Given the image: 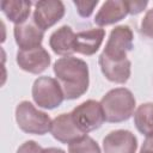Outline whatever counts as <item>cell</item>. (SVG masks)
I'll return each instance as SVG.
<instances>
[{"label": "cell", "mask_w": 153, "mask_h": 153, "mask_svg": "<svg viewBox=\"0 0 153 153\" xmlns=\"http://www.w3.org/2000/svg\"><path fill=\"white\" fill-rule=\"evenodd\" d=\"M53 71L61 85L65 99H78L88 90L90 72L84 60L74 56L60 57L54 62Z\"/></svg>", "instance_id": "1"}, {"label": "cell", "mask_w": 153, "mask_h": 153, "mask_svg": "<svg viewBox=\"0 0 153 153\" xmlns=\"http://www.w3.org/2000/svg\"><path fill=\"white\" fill-rule=\"evenodd\" d=\"M100 105L105 122L121 123L134 115L136 100L130 90L126 87H116L103 96Z\"/></svg>", "instance_id": "2"}, {"label": "cell", "mask_w": 153, "mask_h": 153, "mask_svg": "<svg viewBox=\"0 0 153 153\" xmlns=\"http://www.w3.org/2000/svg\"><path fill=\"white\" fill-rule=\"evenodd\" d=\"M16 122L22 131L32 135L47 134L50 131L53 123L47 112L38 110L29 100H23L17 105Z\"/></svg>", "instance_id": "3"}, {"label": "cell", "mask_w": 153, "mask_h": 153, "mask_svg": "<svg viewBox=\"0 0 153 153\" xmlns=\"http://www.w3.org/2000/svg\"><path fill=\"white\" fill-rule=\"evenodd\" d=\"M31 94L36 105L47 110L59 108L65 100V94L60 82L47 75L39 76L33 81Z\"/></svg>", "instance_id": "4"}, {"label": "cell", "mask_w": 153, "mask_h": 153, "mask_svg": "<svg viewBox=\"0 0 153 153\" xmlns=\"http://www.w3.org/2000/svg\"><path fill=\"white\" fill-rule=\"evenodd\" d=\"M71 114L78 129L86 135L96 129H99L105 121L100 102L93 99L82 102L75 106Z\"/></svg>", "instance_id": "5"}, {"label": "cell", "mask_w": 153, "mask_h": 153, "mask_svg": "<svg viewBox=\"0 0 153 153\" xmlns=\"http://www.w3.org/2000/svg\"><path fill=\"white\" fill-rule=\"evenodd\" d=\"M134 33L128 25L115 26L105 43L102 54L111 61L127 60V54L133 49Z\"/></svg>", "instance_id": "6"}, {"label": "cell", "mask_w": 153, "mask_h": 153, "mask_svg": "<svg viewBox=\"0 0 153 153\" xmlns=\"http://www.w3.org/2000/svg\"><path fill=\"white\" fill-rule=\"evenodd\" d=\"M66 8L61 0H41L35 2L33 23L43 31L54 26L65 16Z\"/></svg>", "instance_id": "7"}, {"label": "cell", "mask_w": 153, "mask_h": 153, "mask_svg": "<svg viewBox=\"0 0 153 153\" xmlns=\"http://www.w3.org/2000/svg\"><path fill=\"white\" fill-rule=\"evenodd\" d=\"M16 61L24 72L41 74L49 67L51 57L43 47H38L31 50H18Z\"/></svg>", "instance_id": "8"}, {"label": "cell", "mask_w": 153, "mask_h": 153, "mask_svg": "<svg viewBox=\"0 0 153 153\" xmlns=\"http://www.w3.org/2000/svg\"><path fill=\"white\" fill-rule=\"evenodd\" d=\"M136 136L126 129L112 130L103 139L104 153H136Z\"/></svg>", "instance_id": "9"}, {"label": "cell", "mask_w": 153, "mask_h": 153, "mask_svg": "<svg viewBox=\"0 0 153 153\" xmlns=\"http://www.w3.org/2000/svg\"><path fill=\"white\" fill-rule=\"evenodd\" d=\"M129 14L128 0H108L102 4L93 22L99 27L112 25Z\"/></svg>", "instance_id": "10"}, {"label": "cell", "mask_w": 153, "mask_h": 153, "mask_svg": "<svg viewBox=\"0 0 153 153\" xmlns=\"http://www.w3.org/2000/svg\"><path fill=\"white\" fill-rule=\"evenodd\" d=\"M13 36L19 50H31L42 47L44 31L41 30L33 23V20H27L24 24L14 25Z\"/></svg>", "instance_id": "11"}, {"label": "cell", "mask_w": 153, "mask_h": 153, "mask_svg": "<svg viewBox=\"0 0 153 153\" xmlns=\"http://www.w3.org/2000/svg\"><path fill=\"white\" fill-rule=\"evenodd\" d=\"M50 133L55 140H57L61 143H66V145L67 143L69 145L71 142L86 135L78 129V127L75 126V123L72 118L71 112L61 114V115L56 116L53 120Z\"/></svg>", "instance_id": "12"}, {"label": "cell", "mask_w": 153, "mask_h": 153, "mask_svg": "<svg viewBox=\"0 0 153 153\" xmlns=\"http://www.w3.org/2000/svg\"><path fill=\"white\" fill-rule=\"evenodd\" d=\"M98 63L103 75L111 82L124 84L130 78L131 62L128 59L123 61H111L100 54L98 57Z\"/></svg>", "instance_id": "13"}, {"label": "cell", "mask_w": 153, "mask_h": 153, "mask_svg": "<svg viewBox=\"0 0 153 153\" xmlns=\"http://www.w3.org/2000/svg\"><path fill=\"white\" fill-rule=\"evenodd\" d=\"M105 37V30L102 27L97 29H88L80 31L75 35V53L91 56L96 54Z\"/></svg>", "instance_id": "14"}, {"label": "cell", "mask_w": 153, "mask_h": 153, "mask_svg": "<svg viewBox=\"0 0 153 153\" xmlns=\"http://www.w3.org/2000/svg\"><path fill=\"white\" fill-rule=\"evenodd\" d=\"M75 32L68 25H62L57 30H55L49 37V47L51 50L62 57L72 56L75 53Z\"/></svg>", "instance_id": "15"}, {"label": "cell", "mask_w": 153, "mask_h": 153, "mask_svg": "<svg viewBox=\"0 0 153 153\" xmlns=\"http://www.w3.org/2000/svg\"><path fill=\"white\" fill-rule=\"evenodd\" d=\"M31 5L32 2L26 0H4L0 2L2 13L14 25H20L29 20Z\"/></svg>", "instance_id": "16"}, {"label": "cell", "mask_w": 153, "mask_h": 153, "mask_svg": "<svg viewBox=\"0 0 153 153\" xmlns=\"http://www.w3.org/2000/svg\"><path fill=\"white\" fill-rule=\"evenodd\" d=\"M134 124L146 137L153 135V103H142L136 108L134 112Z\"/></svg>", "instance_id": "17"}, {"label": "cell", "mask_w": 153, "mask_h": 153, "mask_svg": "<svg viewBox=\"0 0 153 153\" xmlns=\"http://www.w3.org/2000/svg\"><path fill=\"white\" fill-rule=\"evenodd\" d=\"M68 153H102V151L97 141L85 135L68 145Z\"/></svg>", "instance_id": "18"}, {"label": "cell", "mask_w": 153, "mask_h": 153, "mask_svg": "<svg viewBox=\"0 0 153 153\" xmlns=\"http://www.w3.org/2000/svg\"><path fill=\"white\" fill-rule=\"evenodd\" d=\"M98 2H99L98 0H94V1H76V0H74L73 1L78 14L82 18H88L93 13Z\"/></svg>", "instance_id": "19"}, {"label": "cell", "mask_w": 153, "mask_h": 153, "mask_svg": "<svg viewBox=\"0 0 153 153\" xmlns=\"http://www.w3.org/2000/svg\"><path fill=\"white\" fill-rule=\"evenodd\" d=\"M141 33L148 38H153V8L148 10L143 16L140 25Z\"/></svg>", "instance_id": "20"}, {"label": "cell", "mask_w": 153, "mask_h": 153, "mask_svg": "<svg viewBox=\"0 0 153 153\" xmlns=\"http://www.w3.org/2000/svg\"><path fill=\"white\" fill-rule=\"evenodd\" d=\"M42 147L33 140L25 141L23 145H20L16 153H42Z\"/></svg>", "instance_id": "21"}, {"label": "cell", "mask_w": 153, "mask_h": 153, "mask_svg": "<svg viewBox=\"0 0 153 153\" xmlns=\"http://www.w3.org/2000/svg\"><path fill=\"white\" fill-rule=\"evenodd\" d=\"M128 5H129V14H139L141 13L148 5V1L143 0V1H136V0H128Z\"/></svg>", "instance_id": "22"}, {"label": "cell", "mask_w": 153, "mask_h": 153, "mask_svg": "<svg viewBox=\"0 0 153 153\" xmlns=\"http://www.w3.org/2000/svg\"><path fill=\"white\" fill-rule=\"evenodd\" d=\"M141 149L153 153V135L146 137V140L143 141V143H142V146H141Z\"/></svg>", "instance_id": "23"}, {"label": "cell", "mask_w": 153, "mask_h": 153, "mask_svg": "<svg viewBox=\"0 0 153 153\" xmlns=\"http://www.w3.org/2000/svg\"><path fill=\"white\" fill-rule=\"evenodd\" d=\"M42 153H66V152L59 147H48V148H43Z\"/></svg>", "instance_id": "24"}, {"label": "cell", "mask_w": 153, "mask_h": 153, "mask_svg": "<svg viewBox=\"0 0 153 153\" xmlns=\"http://www.w3.org/2000/svg\"><path fill=\"white\" fill-rule=\"evenodd\" d=\"M140 153H152V152H147V151H142V149H140Z\"/></svg>", "instance_id": "25"}]
</instances>
